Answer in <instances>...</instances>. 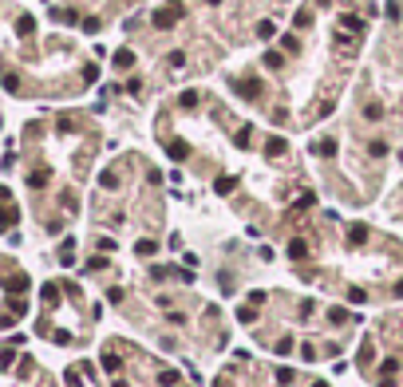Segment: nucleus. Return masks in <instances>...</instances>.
<instances>
[{
  "label": "nucleus",
  "instance_id": "1",
  "mask_svg": "<svg viewBox=\"0 0 403 387\" xmlns=\"http://www.w3.org/2000/svg\"><path fill=\"white\" fill-rule=\"evenodd\" d=\"M289 257L293 261H304L308 257V241H304V237H293V241H289Z\"/></svg>",
  "mask_w": 403,
  "mask_h": 387
},
{
  "label": "nucleus",
  "instance_id": "2",
  "mask_svg": "<svg viewBox=\"0 0 403 387\" xmlns=\"http://www.w3.org/2000/svg\"><path fill=\"white\" fill-rule=\"evenodd\" d=\"M4 285H8V292H16V296H20V292L28 288V277H24V273H16V277H8Z\"/></svg>",
  "mask_w": 403,
  "mask_h": 387
},
{
  "label": "nucleus",
  "instance_id": "3",
  "mask_svg": "<svg viewBox=\"0 0 403 387\" xmlns=\"http://www.w3.org/2000/svg\"><path fill=\"white\" fill-rule=\"evenodd\" d=\"M134 253H138V257H154V253H158V245L151 241V237H142V241L134 245Z\"/></svg>",
  "mask_w": 403,
  "mask_h": 387
},
{
  "label": "nucleus",
  "instance_id": "4",
  "mask_svg": "<svg viewBox=\"0 0 403 387\" xmlns=\"http://www.w3.org/2000/svg\"><path fill=\"white\" fill-rule=\"evenodd\" d=\"M348 241H352V245H364V241H368V225H352V229H348Z\"/></svg>",
  "mask_w": 403,
  "mask_h": 387
},
{
  "label": "nucleus",
  "instance_id": "5",
  "mask_svg": "<svg viewBox=\"0 0 403 387\" xmlns=\"http://www.w3.org/2000/svg\"><path fill=\"white\" fill-rule=\"evenodd\" d=\"M16 205H0V225H16Z\"/></svg>",
  "mask_w": 403,
  "mask_h": 387
},
{
  "label": "nucleus",
  "instance_id": "6",
  "mask_svg": "<svg viewBox=\"0 0 403 387\" xmlns=\"http://www.w3.org/2000/svg\"><path fill=\"white\" fill-rule=\"evenodd\" d=\"M312 151H316V154H320V158H332V154H336V142H316V146H312Z\"/></svg>",
  "mask_w": 403,
  "mask_h": 387
},
{
  "label": "nucleus",
  "instance_id": "7",
  "mask_svg": "<svg viewBox=\"0 0 403 387\" xmlns=\"http://www.w3.org/2000/svg\"><path fill=\"white\" fill-rule=\"evenodd\" d=\"M190 151H186V142H170V158H174V162H182Z\"/></svg>",
  "mask_w": 403,
  "mask_h": 387
},
{
  "label": "nucleus",
  "instance_id": "8",
  "mask_svg": "<svg viewBox=\"0 0 403 387\" xmlns=\"http://www.w3.org/2000/svg\"><path fill=\"white\" fill-rule=\"evenodd\" d=\"M99 182H103V190H115V186H119V174H115V170H103Z\"/></svg>",
  "mask_w": 403,
  "mask_h": 387
},
{
  "label": "nucleus",
  "instance_id": "9",
  "mask_svg": "<svg viewBox=\"0 0 403 387\" xmlns=\"http://www.w3.org/2000/svg\"><path fill=\"white\" fill-rule=\"evenodd\" d=\"M119 364H123V360H119L115 352H103V368H107V371H119Z\"/></svg>",
  "mask_w": 403,
  "mask_h": 387
},
{
  "label": "nucleus",
  "instance_id": "10",
  "mask_svg": "<svg viewBox=\"0 0 403 387\" xmlns=\"http://www.w3.org/2000/svg\"><path fill=\"white\" fill-rule=\"evenodd\" d=\"M44 301H48V304L60 301V285H44Z\"/></svg>",
  "mask_w": 403,
  "mask_h": 387
},
{
  "label": "nucleus",
  "instance_id": "11",
  "mask_svg": "<svg viewBox=\"0 0 403 387\" xmlns=\"http://www.w3.org/2000/svg\"><path fill=\"white\" fill-rule=\"evenodd\" d=\"M44 182H48V170H32V178H28V186H36V190H40Z\"/></svg>",
  "mask_w": 403,
  "mask_h": 387
},
{
  "label": "nucleus",
  "instance_id": "12",
  "mask_svg": "<svg viewBox=\"0 0 403 387\" xmlns=\"http://www.w3.org/2000/svg\"><path fill=\"white\" fill-rule=\"evenodd\" d=\"M234 186H237V178H221V182H214V190H218V194H229Z\"/></svg>",
  "mask_w": 403,
  "mask_h": 387
},
{
  "label": "nucleus",
  "instance_id": "13",
  "mask_svg": "<svg viewBox=\"0 0 403 387\" xmlns=\"http://www.w3.org/2000/svg\"><path fill=\"white\" fill-rule=\"evenodd\" d=\"M131 64H134L131 51H119V55H115V67H131Z\"/></svg>",
  "mask_w": 403,
  "mask_h": 387
},
{
  "label": "nucleus",
  "instance_id": "14",
  "mask_svg": "<svg viewBox=\"0 0 403 387\" xmlns=\"http://www.w3.org/2000/svg\"><path fill=\"white\" fill-rule=\"evenodd\" d=\"M237 320H241V324H253V320H257V308H249V304H245V308L237 312Z\"/></svg>",
  "mask_w": 403,
  "mask_h": 387
},
{
  "label": "nucleus",
  "instance_id": "15",
  "mask_svg": "<svg viewBox=\"0 0 403 387\" xmlns=\"http://www.w3.org/2000/svg\"><path fill=\"white\" fill-rule=\"evenodd\" d=\"M158 383H162V387H174V383H178V371H162Z\"/></svg>",
  "mask_w": 403,
  "mask_h": 387
},
{
  "label": "nucleus",
  "instance_id": "16",
  "mask_svg": "<svg viewBox=\"0 0 403 387\" xmlns=\"http://www.w3.org/2000/svg\"><path fill=\"white\" fill-rule=\"evenodd\" d=\"M395 368H399L395 360H384V368H380V375H387V379H391V375H395Z\"/></svg>",
  "mask_w": 403,
  "mask_h": 387
},
{
  "label": "nucleus",
  "instance_id": "17",
  "mask_svg": "<svg viewBox=\"0 0 403 387\" xmlns=\"http://www.w3.org/2000/svg\"><path fill=\"white\" fill-rule=\"evenodd\" d=\"M312 387H328V383H320V379H316V383H312Z\"/></svg>",
  "mask_w": 403,
  "mask_h": 387
},
{
  "label": "nucleus",
  "instance_id": "18",
  "mask_svg": "<svg viewBox=\"0 0 403 387\" xmlns=\"http://www.w3.org/2000/svg\"><path fill=\"white\" fill-rule=\"evenodd\" d=\"M214 387H229V383H214Z\"/></svg>",
  "mask_w": 403,
  "mask_h": 387
}]
</instances>
